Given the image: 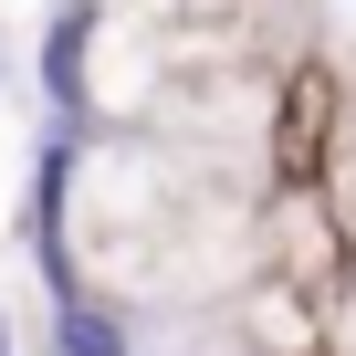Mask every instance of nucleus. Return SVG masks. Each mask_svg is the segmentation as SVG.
Here are the masks:
<instances>
[{
  "instance_id": "nucleus-1",
  "label": "nucleus",
  "mask_w": 356,
  "mask_h": 356,
  "mask_svg": "<svg viewBox=\"0 0 356 356\" xmlns=\"http://www.w3.org/2000/svg\"><path fill=\"white\" fill-rule=\"evenodd\" d=\"M335 356H356V314H346V325H335Z\"/></svg>"
},
{
  "instance_id": "nucleus-2",
  "label": "nucleus",
  "mask_w": 356,
  "mask_h": 356,
  "mask_svg": "<svg viewBox=\"0 0 356 356\" xmlns=\"http://www.w3.org/2000/svg\"><path fill=\"white\" fill-rule=\"evenodd\" d=\"M0 74H11V63H0Z\"/></svg>"
}]
</instances>
